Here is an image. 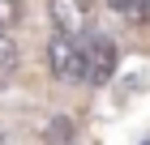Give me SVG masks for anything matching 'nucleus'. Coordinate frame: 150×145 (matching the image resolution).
Listing matches in <instances>:
<instances>
[{"instance_id":"f257e3e1","label":"nucleus","mask_w":150,"mask_h":145,"mask_svg":"<svg viewBox=\"0 0 150 145\" xmlns=\"http://www.w3.org/2000/svg\"><path fill=\"white\" fill-rule=\"evenodd\" d=\"M47 13H52L56 34H64V39H86V34H90V22H94V0H52Z\"/></svg>"},{"instance_id":"f03ea898","label":"nucleus","mask_w":150,"mask_h":145,"mask_svg":"<svg viewBox=\"0 0 150 145\" xmlns=\"http://www.w3.org/2000/svg\"><path fill=\"white\" fill-rule=\"evenodd\" d=\"M47 64L60 81H86V47L77 39H64V34H52L47 43Z\"/></svg>"},{"instance_id":"7ed1b4c3","label":"nucleus","mask_w":150,"mask_h":145,"mask_svg":"<svg viewBox=\"0 0 150 145\" xmlns=\"http://www.w3.org/2000/svg\"><path fill=\"white\" fill-rule=\"evenodd\" d=\"M116 60H120L116 43L107 34H94L90 43H86V81H90V85H107L112 73H116Z\"/></svg>"},{"instance_id":"20e7f679","label":"nucleus","mask_w":150,"mask_h":145,"mask_svg":"<svg viewBox=\"0 0 150 145\" xmlns=\"http://www.w3.org/2000/svg\"><path fill=\"white\" fill-rule=\"evenodd\" d=\"M17 60H22L17 43H13L9 34L0 30V77H13V73H17Z\"/></svg>"},{"instance_id":"39448f33","label":"nucleus","mask_w":150,"mask_h":145,"mask_svg":"<svg viewBox=\"0 0 150 145\" xmlns=\"http://www.w3.org/2000/svg\"><path fill=\"white\" fill-rule=\"evenodd\" d=\"M120 17H129V22H146L150 17V0H107Z\"/></svg>"},{"instance_id":"423d86ee","label":"nucleus","mask_w":150,"mask_h":145,"mask_svg":"<svg viewBox=\"0 0 150 145\" xmlns=\"http://www.w3.org/2000/svg\"><path fill=\"white\" fill-rule=\"evenodd\" d=\"M17 17H22V0H0V30L17 26Z\"/></svg>"},{"instance_id":"0eeeda50","label":"nucleus","mask_w":150,"mask_h":145,"mask_svg":"<svg viewBox=\"0 0 150 145\" xmlns=\"http://www.w3.org/2000/svg\"><path fill=\"white\" fill-rule=\"evenodd\" d=\"M0 145H4V137H0Z\"/></svg>"}]
</instances>
